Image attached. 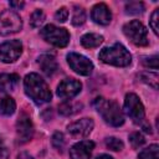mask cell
<instances>
[{
	"instance_id": "6da1fadb",
	"label": "cell",
	"mask_w": 159,
	"mask_h": 159,
	"mask_svg": "<svg viewBox=\"0 0 159 159\" xmlns=\"http://www.w3.org/2000/svg\"><path fill=\"white\" fill-rule=\"evenodd\" d=\"M24 88L25 93L36 103V104H43L51 101L52 93L50 91V87L42 80V77L37 73H29L24 78Z\"/></svg>"
},
{
	"instance_id": "7a4b0ae2",
	"label": "cell",
	"mask_w": 159,
	"mask_h": 159,
	"mask_svg": "<svg viewBox=\"0 0 159 159\" xmlns=\"http://www.w3.org/2000/svg\"><path fill=\"white\" fill-rule=\"evenodd\" d=\"M93 107L107 124L112 127H119L124 123L123 112L116 101L107 99L103 97H97L93 101Z\"/></svg>"
},
{
	"instance_id": "3957f363",
	"label": "cell",
	"mask_w": 159,
	"mask_h": 159,
	"mask_svg": "<svg viewBox=\"0 0 159 159\" xmlns=\"http://www.w3.org/2000/svg\"><path fill=\"white\" fill-rule=\"evenodd\" d=\"M98 57L102 62L117 67H125L132 62V56L129 51L122 43H114L109 47L102 48Z\"/></svg>"
},
{
	"instance_id": "277c9868",
	"label": "cell",
	"mask_w": 159,
	"mask_h": 159,
	"mask_svg": "<svg viewBox=\"0 0 159 159\" xmlns=\"http://www.w3.org/2000/svg\"><path fill=\"white\" fill-rule=\"evenodd\" d=\"M40 35L46 42H48L56 47H65L70 42L68 31L63 27H57L52 24L43 26L40 30Z\"/></svg>"
},
{
	"instance_id": "5b68a950",
	"label": "cell",
	"mask_w": 159,
	"mask_h": 159,
	"mask_svg": "<svg viewBox=\"0 0 159 159\" xmlns=\"http://www.w3.org/2000/svg\"><path fill=\"white\" fill-rule=\"evenodd\" d=\"M123 34L135 46H147L149 42L147 29L139 20H132L127 22L123 26Z\"/></svg>"
},
{
	"instance_id": "8992f818",
	"label": "cell",
	"mask_w": 159,
	"mask_h": 159,
	"mask_svg": "<svg viewBox=\"0 0 159 159\" xmlns=\"http://www.w3.org/2000/svg\"><path fill=\"white\" fill-rule=\"evenodd\" d=\"M124 112L135 124H142L144 122V118H145L144 106L135 93H128L125 96Z\"/></svg>"
},
{
	"instance_id": "52a82bcc",
	"label": "cell",
	"mask_w": 159,
	"mask_h": 159,
	"mask_svg": "<svg viewBox=\"0 0 159 159\" xmlns=\"http://www.w3.org/2000/svg\"><path fill=\"white\" fill-rule=\"evenodd\" d=\"M22 29V20L20 15L12 10H5L0 14V35L7 36L16 34Z\"/></svg>"
},
{
	"instance_id": "ba28073f",
	"label": "cell",
	"mask_w": 159,
	"mask_h": 159,
	"mask_svg": "<svg viewBox=\"0 0 159 159\" xmlns=\"http://www.w3.org/2000/svg\"><path fill=\"white\" fill-rule=\"evenodd\" d=\"M67 62H68L70 67L76 73L81 75V76H88L93 71L92 61L83 55H80L76 52H70L67 55Z\"/></svg>"
},
{
	"instance_id": "9c48e42d",
	"label": "cell",
	"mask_w": 159,
	"mask_h": 159,
	"mask_svg": "<svg viewBox=\"0 0 159 159\" xmlns=\"http://www.w3.org/2000/svg\"><path fill=\"white\" fill-rule=\"evenodd\" d=\"M22 53V43L20 40H10L0 45V60L4 63L15 62Z\"/></svg>"
},
{
	"instance_id": "30bf717a",
	"label": "cell",
	"mask_w": 159,
	"mask_h": 159,
	"mask_svg": "<svg viewBox=\"0 0 159 159\" xmlns=\"http://www.w3.org/2000/svg\"><path fill=\"white\" fill-rule=\"evenodd\" d=\"M34 124H32V120L31 118L22 113L17 122H16V137H17V142L20 144H25L27 142H30L34 137Z\"/></svg>"
},
{
	"instance_id": "8fae6325",
	"label": "cell",
	"mask_w": 159,
	"mask_h": 159,
	"mask_svg": "<svg viewBox=\"0 0 159 159\" xmlns=\"http://www.w3.org/2000/svg\"><path fill=\"white\" fill-rule=\"evenodd\" d=\"M82 89V83L77 80L73 78H66L63 81L60 82V84L57 86V96L63 99V101H68L73 97H76Z\"/></svg>"
},
{
	"instance_id": "7c38bea8",
	"label": "cell",
	"mask_w": 159,
	"mask_h": 159,
	"mask_svg": "<svg viewBox=\"0 0 159 159\" xmlns=\"http://www.w3.org/2000/svg\"><path fill=\"white\" fill-rule=\"evenodd\" d=\"M94 127V123L91 118H81L67 127V132L73 138H84L87 137Z\"/></svg>"
},
{
	"instance_id": "4fadbf2b",
	"label": "cell",
	"mask_w": 159,
	"mask_h": 159,
	"mask_svg": "<svg viewBox=\"0 0 159 159\" xmlns=\"http://www.w3.org/2000/svg\"><path fill=\"white\" fill-rule=\"evenodd\" d=\"M94 149V143L92 140H81L71 147L70 157L71 159H89Z\"/></svg>"
},
{
	"instance_id": "5bb4252c",
	"label": "cell",
	"mask_w": 159,
	"mask_h": 159,
	"mask_svg": "<svg viewBox=\"0 0 159 159\" xmlns=\"http://www.w3.org/2000/svg\"><path fill=\"white\" fill-rule=\"evenodd\" d=\"M91 17L98 25H108L112 20V12L106 4L99 2L92 7Z\"/></svg>"
},
{
	"instance_id": "9a60e30c",
	"label": "cell",
	"mask_w": 159,
	"mask_h": 159,
	"mask_svg": "<svg viewBox=\"0 0 159 159\" xmlns=\"http://www.w3.org/2000/svg\"><path fill=\"white\" fill-rule=\"evenodd\" d=\"M37 63H39L41 71L46 76H52L57 71V67H58L55 56L50 55V53H42L41 56H39Z\"/></svg>"
},
{
	"instance_id": "2e32d148",
	"label": "cell",
	"mask_w": 159,
	"mask_h": 159,
	"mask_svg": "<svg viewBox=\"0 0 159 159\" xmlns=\"http://www.w3.org/2000/svg\"><path fill=\"white\" fill-rule=\"evenodd\" d=\"M20 77L16 73H2L0 75V91L9 92L14 91L19 84Z\"/></svg>"
},
{
	"instance_id": "e0dca14e",
	"label": "cell",
	"mask_w": 159,
	"mask_h": 159,
	"mask_svg": "<svg viewBox=\"0 0 159 159\" xmlns=\"http://www.w3.org/2000/svg\"><path fill=\"white\" fill-rule=\"evenodd\" d=\"M102 42H103V36L99 35V34L89 32V34H84V35L81 37V43H82V46L86 47V48H94V47H98Z\"/></svg>"
},
{
	"instance_id": "ac0fdd59",
	"label": "cell",
	"mask_w": 159,
	"mask_h": 159,
	"mask_svg": "<svg viewBox=\"0 0 159 159\" xmlns=\"http://www.w3.org/2000/svg\"><path fill=\"white\" fill-rule=\"evenodd\" d=\"M16 109V103L12 97L4 96L0 98V114L2 116H11Z\"/></svg>"
},
{
	"instance_id": "d6986e66",
	"label": "cell",
	"mask_w": 159,
	"mask_h": 159,
	"mask_svg": "<svg viewBox=\"0 0 159 159\" xmlns=\"http://www.w3.org/2000/svg\"><path fill=\"white\" fill-rule=\"evenodd\" d=\"M81 108H82V104L78 102H65L58 107V112L63 116H72L80 112Z\"/></svg>"
},
{
	"instance_id": "ffe728a7",
	"label": "cell",
	"mask_w": 159,
	"mask_h": 159,
	"mask_svg": "<svg viewBox=\"0 0 159 159\" xmlns=\"http://www.w3.org/2000/svg\"><path fill=\"white\" fill-rule=\"evenodd\" d=\"M139 78L142 82L149 84L150 87H153L154 89H158V81H159V76L157 72H148V71H143L139 75Z\"/></svg>"
},
{
	"instance_id": "44dd1931",
	"label": "cell",
	"mask_w": 159,
	"mask_h": 159,
	"mask_svg": "<svg viewBox=\"0 0 159 159\" xmlns=\"http://www.w3.org/2000/svg\"><path fill=\"white\" fill-rule=\"evenodd\" d=\"M158 150H159L158 144H152L148 148L143 149L138 154V158L139 159H158Z\"/></svg>"
},
{
	"instance_id": "7402d4cb",
	"label": "cell",
	"mask_w": 159,
	"mask_h": 159,
	"mask_svg": "<svg viewBox=\"0 0 159 159\" xmlns=\"http://www.w3.org/2000/svg\"><path fill=\"white\" fill-rule=\"evenodd\" d=\"M86 21V11L82 6H75L73 7V15H72V25L80 26Z\"/></svg>"
},
{
	"instance_id": "603a6c76",
	"label": "cell",
	"mask_w": 159,
	"mask_h": 159,
	"mask_svg": "<svg viewBox=\"0 0 159 159\" xmlns=\"http://www.w3.org/2000/svg\"><path fill=\"white\" fill-rule=\"evenodd\" d=\"M144 11V4L139 1H130L125 5V12L130 15H138Z\"/></svg>"
},
{
	"instance_id": "cb8c5ba5",
	"label": "cell",
	"mask_w": 159,
	"mask_h": 159,
	"mask_svg": "<svg viewBox=\"0 0 159 159\" xmlns=\"http://www.w3.org/2000/svg\"><path fill=\"white\" fill-rule=\"evenodd\" d=\"M43 21H45V14L41 9H36L30 16V24L32 27H40V25H42Z\"/></svg>"
},
{
	"instance_id": "d4e9b609",
	"label": "cell",
	"mask_w": 159,
	"mask_h": 159,
	"mask_svg": "<svg viewBox=\"0 0 159 159\" xmlns=\"http://www.w3.org/2000/svg\"><path fill=\"white\" fill-rule=\"evenodd\" d=\"M106 147L113 152H119L124 148V144L120 139H118L116 137H108L106 139Z\"/></svg>"
},
{
	"instance_id": "484cf974",
	"label": "cell",
	"mask_w": 159,
	"mask_h": 159,
	"mask_svg": "<svg viewBox=\"0 0 159 159\" xmlns=\"http://www.w3.org/2000/svg\"><path fill=\"white\" fill-rule=\"evenodd\" d=\"M129 143L133 148H140L144 143H145V139L143 137V134H140L139 132H133L130 135H129Z\"/></svg>"
},
{
	"instance_id": "4316f807",
	"label": "cell",
	"mask_w": 159,
	"mask_h": 159,
	"mask_svg": "<svg viewBox=\"0 0 159 159\" xmlns=\"http://www.w3.org/2000/svg\"><path fill=\"white\" fill-rule=\"evenodd\" d=\"M158 22H159V9H155L150 16V20H149V25L152 27V30L154 31L155 35L159 34V26H158Z\"/></svg>"
},
{
	"instance_id": "83f0119b",
	"label": "cell",
	"mask_w": 159,
	"mask_h": 159,
	"mask_svg": "<svg viewBox=\"0 0 159 159\" xmlns=\"http://www.w3.org/2000/svg\"><path fill=\"white\" fill-rule=\"evenodd\" d=\"M52 145L56 148V149H62L65 147V137L61 132H56L53 135H52Z\"/></svg>"
},
{
	"instance_id": "f1b7e54d",
	"label": "cell",
	"mask_w": 159,
	"mask_h": 159,
	"mask_svg": "<svg viewBox=\"0 0 159 159\" xmlns=\"http://www.w3.org/2000/svg\"><path fill=\"white\" fill-rule=\"evenodd\" d=\"M142 63L145 67H150L157 70L158 68V56H150V57H144L142 60Z\"/></svg>"
},
{
	"instance_id": "f546056e",
	"label": "cell",
	"mask_w": 159,
	"mask_h": 159,
	"mask_svg": "<svg viewBox=\"0 0 159 159\" xmlns=\"http://www.w3.org/2000/svg\"><path fill=\"white\" fill-rule=\"evenodd\" d=\"M67 17H68V10L66 7H60L55 14V19L60 22H65Z\"/></svg>"
},
{
	"instance_id": "4dcf8cb0",
	"label": "cell",
	"mask_w": 159,
	"mask_h": 159,
	"mask_svg": "<svg viewBox=\"0 0 159 159\" xmlns=\"http://www.w3.org/2000/svg\"><path fill=\"white\" fill-rule=\"evenodd\" d=\"M0 159H9V150L1 137H0Z\"/></svg>"
},
{
	"instance_id": "1f68e13d",
	"label": "cell",
	"mask_w": 159,
	"mask_h": 159,
	"mask_svg": "<svg viewBox=\"0 0 159 159\" xmlns=\"http://www.w3.org/2000/svg\"><path fill=\"white\" fill-rule=\"evenodd\" d=\"M24 5H25L24 1H10V6H11L12 9H15V10H20V9H22Z\"/></svg>"
},
{
	"instance_id": "d6a6232c",
	"label": "cell",
	"mask_w": 159,
	"mask_h": 159,
	"mask_svg": "<svg viewBox=\"0 0 159 159\" xmlns=\"http://www.w3.org/2000/svg\"><path fill=\"white\" fill-rule=\"evenodd\" d=\"M16 159H34V158H32V155H30L29 153L21 152V153L17 154V158H16Z\"/></svg>"
},
{
	"instance_id": "836d02e7",
	"label": "cell",
	"mask_w": 159,
	"mask_h": 159,
	"mask_svg": "<svg viewBox=\"0 0 159 159\" xmlns=\"http://www.w3.org/2000/svg\"><path fill=\"white\" fill-rule=\"evenodd\" d=\"M96 159H113L111 155H108V154H101V155H98Z\"/></svg>"
}]
</instances>
